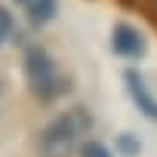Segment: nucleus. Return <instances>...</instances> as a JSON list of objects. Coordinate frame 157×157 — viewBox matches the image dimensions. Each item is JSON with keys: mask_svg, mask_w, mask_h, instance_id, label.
Masks as SVG:
<instances>
[{"mask_svg": "<svg viewBox=\"0 0 157 157\" xmlns=\"http://www.w3.org/2000/svg\"><path fill=\"white\" fill-rule=\"evenodd\" d=\"M10 31H13V16H10L3 6H0V43L10 37Z\"/></svg>", "mask_w": 157, "mask_h": 157, "instance_id": "nucleus-9", "label": "nucleus"}, {"mask_svg": "<svg viewBox=\"0 0 157 157\" xmlns=\"http://www.w3.org/2000/svg\"><path fill=\"white\" fill-rule=\"evenodd\" d=\"M111 46H114V52L123 56V59H142L145 49H148V43H145V37L139 34V28H132V25H126V22H117V25H114V31H111Z\"/></svg>", "mask_w": 157, "mask_h": 157, "instance_id": "nucleus-3", "label": "nucleus"}, {"mask_svg": "<svg viewBox=\"0 0 157 157\" xmlns=\"http://www.w3.org/2000/svg\"><path fill=\"white\" fill-rule=\"evenodd\" d=\"M93 132V114L80 105H74L62 114H56L37 136V157H74L86 145V136Z\"/></svg>", "mask_w": 157, "mask_h": 157, "instance_id": "nucleus-1", "label": "nucleus"}, {"mask_svg": "<svg viewBox=\"0 0 157 157\" xmlns=\"http://www.w3.org/2000/svg\"><path fill=\"white\" fill-rule=\"evenodd\" d=\"M31 3V0H16V6H28Z\"/></svg>", "mask_w": 157, "mask_h": 157, "instance_id": "nucleus-10", "label": "nucleus"}, {"mask_svg": "<svg viewBox=\"0 0 157 157\" xmlns=\"http://www.w3.org/2000/svg\"><path fill=\"white\" fill-rule=\"evenodd\" d=\"M25 83H28L31 96L40 99V102H52L68 90L59 65L52 62V56L43 46H28L25 49Z\"/></svg>", "mask_w": 157, "mask_h": 157, "instance_id": "nucleus-2", "label": "nucleus"}, {"mask_svg": "<svg viewBox=\"0 0 157 157\" xmlns=\"http://www.w3.org/2000/svg\"><path fill=\"white\" fill-rule=\"evenodd\" d=\"M126 90H129V99L136 102V108L145 114V117H151V120H157V99L151 96V90H148V83H145V77L139 74V71H126Z\"/></svg>", "mask_w": 157, "mask_h": 157, "instance_id": "nucleus-4", "label": "nucleus"}, {"mask_svg": "<svg viewBox=\"0 0 157 157\" xmlns=\"http://www.w3.org/2000/svg\"><path fill=\"white\" fill-rule=\"evenodd\" d=\"M80 157H114L102 142H86L83 148H80Z\"/></svg>", "mask_w": 157, "mask_h": 157, "instance_id": "nucleus-6", "label": "nucleus"}, {"mask_svg": "<svg viewBox=\"0 0 157 157\" xmlns=\"http://www.w3.org/2000/svg\"><path fill=\"white\" fill-rule=\"evenodd\" d=\"M0 102H3V77H0Z\"/></svg>", "mask_w": 157, "mask_h": 157, "instance_id": "nucleus-11", "label": "nucleus"}, {"mask_svg": "<svg viewBox=\"0 0 157 157\" xmlns=\"http://www.w3.org/2000/svg\"><path fill=\"white\" fill-rule=\"evenodd\" d=\"M136 6L145 13V19L157 28V0H136Z\"/></svg>", "mask_w": 157, "mask_h": 157, "instance_id": "nucleus-7", "label": "nucleus"}, {"mask_svg": "<svg viewBox=\"0 0 157 157\" xmlns=\"http://www.w3.org/2000/svg\"><path fill=\"white\" fill-rule=\"evenodd\" d=\"M117 145H120V151H123V154H139V148H142V145H139L129 132H123V136L117 139Z\"/></svg>", "mask_w": 157, "mask_h": 157, "instance_id": "nucleus-8", "label": "nucleus"}, {"mask_svg": "<svg viewBox=\"0 0 157 157\" xmlns=\"http://www.w3.org/2000/svg\"><path fill=\"white\" fill-rule=\"evenodd\" d=\"M56 6H59V0H31V3L25 6V13H28V19H31V25H46L52 16H56Z\"/></svg>", "mask_w": 157, "mask_h": 157, "instance_id": "nucleus-5", "label": "nucleus"}]
</instances>
